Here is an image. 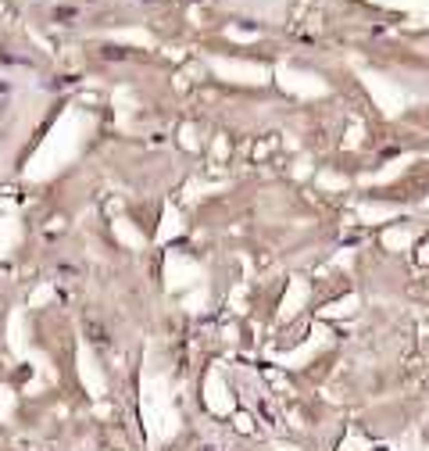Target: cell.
<instances>
[{
	"mask_svg": "<svg viewBox=\"0 0 429 451\" xmlns=\"http://www.w3.org/2000/svg\"><path fill=\"white\" fill-rule=\"evenodd\" d=\"M233 430H240V434H251V430H254V426H251V419H247V416L240 412V416L233 419Z\"/></svg>",
	"mask_w": 429,
	"mask_h": 451,
	"instance_id": "obj_1",
	"label": "cell"
}]
</instances>
